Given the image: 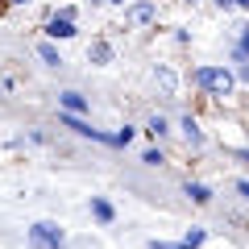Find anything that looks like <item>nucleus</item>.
<instances>
[{"label":"nucleus","instance_id":"f257e3e1","mask_svg":"<svg viewBox=\"0 0 249 249\" xmlns=\"http://www.w3.org/2000/svg\"><path fill=\"white\" fill-rule=\"evenodd\" d=\"M191 88L204 91V96H212V100H224V96L237 91V75H232V67H224V62H204V67L191 71Z\"/></svg>","mask_w":249,"mask_h":249},{"label":"nucleus","instance_id":"f03ea898","mask_svg":"<svg viewBox=\"0 0 249 249\" xmlns=\"http://www.w3.org/2000/svg\"><path fill=\"white\" fill-rule=\"evenodd\" d=\"M25 237H29V245H34V249H62V245H67V232H62L54 220H37V224H29Z\"/></svg>","mask_w":249,"mask_h":249},{"label":"nucleus","instance_id":"7ed1b4c3","mask_svg":"<svg viewBox=\"0 0 249 249\" xmlns=\"http://www.w3.org/2000/svg\"><path fill=\"white\" fill-rule=\"evenodd\" d=\"M75 34H79V29H75V17H67V13H50V21H46V37H50V42H71Z\"/></svg>","mask_w":249,"mask_h":249},{"label":"nucleus","instance_id":"20e7f679","mask_svg":"<svg viewBox=\"0 0 249 249\" xmlns=\"http://www.w3.org/2000/svg\"><path fill=\"white\" fill-rule=\"evenodd\" d=\"M158 17V4L154 0H137V4H124V21H133V25H150Z\"/></svg>","mask_w":249,"mask_h":249},{"label":"nucleus","instance_id":"39448f33","mask_svg":"<svg viewBox=\"0 0 249 249\" xmlns=\"http://www.w3.org/2000/svg\"><path fill=\"white\" fill-rule=\"evenodd\" d=\"M178 129H183V142L191 145V150H204V142H208V137H204V129H199V121H196L191 112H187L183 121H178Z\"/></svg>","mask_w":249,"mask_h":249},{"label":"nucleus","instance_id":"423d86ee","mask_svg":"<svg viewBox=\"0 0 249 249\" xmlns=\"http://www.w3.org/2000/svg\"><path fill=\"white\" fill-rule=\"evenodd\" d=\"M183 196L191 199V204L208 208V204H212V187H208V183H196V178H187V183H183Z\"/></svg>","mask_w":249,"mask_h":249},{"label":"nucleus","instance_id":"0eeeda50","mask_svg":"<svg viewBox=\"0 0 249 249\" xmlns=\"http://www.w3.org/2000/svg\"><path fill=\"white\" fill-rule=\"evenodd\" d=\"M58 108L62 112H88V96L83 91H58Z\"/></svg>","mask_w":249,"mask_h":249},{"label":"nucleus","instance_id":"6e6552de","mask_svg":"<svg viewBox=\"0 0 249 249\" xmlns=\"http://www.w3.org/2000/svg\"><path fill=\"white\" fill-rule=\"evenodd\" d=\"M229 58L232 62H249V25H237V42H232Z\"/></svg>","mask_w":249,"mask_h":249},{"label":"nucleus","instance_id":"1a4fd4ad","mask_svg":"<svg viewBox=\"0 0 249 249\" xmlns=\"http://www.w3.org/2000/svg\"><path fill=\"white\" fill-rule=\"evenodd\" d=\"M91 216H96L100 224H112V220H116V208L108 204L104 196H91Z\"/></svg>","mask_w":249,"mask_h":249},{"label":"nucleus","instance_id":"9d476101","mask_svg":"<svg viewBox=\"0 0 249 249\" xmlns=\"http://www.w3.org/2000/svg\"><path fill=\"white\" fill-rule=\"evenodd\" d=\"M37 58L46 62V67H62V54H58V46L46 37V42H37Z\"/></svg>","mask_w":249,"mask_h":249},{"label":"nucleus","instance_id":"9b49d317","mask_svg":"<svg viewBox=\"0 0 249 249\" xmlns=\"http://www.w3.org/2000/svg\"><path fill=\"white\" fill-rule=\"evenodd\" d=\"M145 133H150V137H158V142H162V137L170 133V121H166V116H162V112H154L150 121H145Z\"/></svg>","mask_w":249,"mask_h":249},{"label":"nucleus","instance_id":"f8f14e48","mask_svg":"<svg viewBox=\"0 0 249 249\" xmlns=\"http://www.w3.org/2000/svg\"><path fill=\"white\" fill-rule=\"evenodd\" d=\"M88 58L96 62V67H104V62H112V46H108V42H91L88 46Z\"/></svg>","mask_w":249,"mask_h":249},{"label":"nucleus","instance_id":"ddd939ff","mask_svg":"<svg viewBox=\"0 0 249 249\" xmlns=\"http://www.w3.org/2000/svg\"><path fill=\"white\" fill-rule=\"evenodd\" d=\"M204 241H208V229H199V224H191V229L183 232V245H187V249H199Z\"/></svg>","mask_w":249,"mask_h":249},{"label":"nucleus","instance_id":"4468645a","mask_svg":"<svg viewBox=\"0 0 249 249\" xmlns=\"http://www.w3.org/2000/svg\"><path fill=\"white\" fill-rule=\"evenodd\" d=\"M142 162H145V166H162V162H166V154H162V150H145Z\"/></svg>","mask_w":249,"mask_h":249},{"label":"nucleus","instance_id":"2eb2a0df","mask_svg":"<svg viewBox=\"0 0 249 249\" xmlns=\"http://www.w3.org/2000/svg\"><path fill=\"white\" fill-rule=\"evenodd\" d=\"M150 249H187V245H183V241H158V237H154Z\"/></svg>","mask_w":249,"mask_h":249},{"label":"nucleus","instance_id":"dca6fc26","mask_svg":"<svg viewBox=\"0 0 249 249\" xmlns=\"http://www.w3.org/2000/svg\"><path fill=\"white\" fill-rule=\"evenodd\" d=\"M232 75H237V83H249V62H237V67H232Z\"/></svg>","mask_w":249,"mask_h":249},{"label":"nucleus","instance_id":"f3484780","mask_svg":"<svg viewBox=\"0 0 249 249\" xmlns=\"http://www.w3.org/2000/svg\"><path fill=\"white\" fill-rule=\"evenodd\" d=\"M232 187H237V196H241V199H245V204H249V178H237V183H232Z\"/></svg>","mask_w":249,"mask_h":249},{"label":"nucleus","instance_id":"a211bd4d","mask_svg":"<svg viewBox=\"0 0 249 249\" xmlns=\"http://www.w3.org/2000/svg\"><path fill=\"white\" fill-rule=\"evenodd\" d=\"M212 4H216V9H224V13H232V9H237L232 0H212Z\"/></svg>","mask_w":249,"mask_h":249},{"label":"nucleus","instance_id":"6ab92c4d","mask_svg":"<svg viewBox=\"0 0 249 249\" xmlns=\"http://www.w3.org/2000/svg\"><path fill=\"white\" fill-rule=\"evenodd\" d=\"M91 4H116V9H124L129 0H91Z\"/></svg>","mask_w":249,"mask_h":249},{"label":"nucleus","instance_id":"aec40b11","mask_svg":"<svg viewBox=\"0 0 249 249\" xmlns=\"http://www.w3.org/2000/svg\"><path fill=\"white\" fill-rule=\"evenodd\" d=\"M237 158H241V162H245V166H249V150H237Z\"/></svg>","mask_w":249,"mask_h":249},{"label":"nucleus","instance_id":"412c9836","mask_svg":"<svg viewBox=\"0 0 249 249\" xmlns=\"http://www.w3.org/2000/svg\"><path fill=\"white\" fill-rule=\"evenodd\" d=\"M232 4H237V9H245V13H249V0H232Z\"/></svg>","mask_w":249,"mask_h":249},{"label":"nucleus","instance_id":"4be33fe9","mask_svg":"<svg viewBox=\"0 0 249 249\" xmlns=\"http://www.w3.org/2000/svg\"><path fill=\"white\" fill-rule=\"evenodd\" d=\"M183 4H191V9H196V4H199V0H183Z\"/></svg>","mask_w":249,"mask_h":249},{"label":"nucleus","instance_id":"5701e85b","mask_svg":"<svg viewBox=\"0 0 249 249\" xmlns=\"http://www.w3.org/2000/svg\"><path fill=\"white\" fill-rule=\"evenodd\" d=\"M9 4H29V0H9Z\"/></svg>","mask_w":249,"mask_h":249},{"label":"nucleus","instance_id":"b1692460","mask_svg":"<svg viewBox=\"0 0 249 249\" xmlns=\"http://www.w3.org/2000/svg\"><path fill=\"white\" fill-rule=\"evenodd\" d=\"M0 91H4V88H0Z\"/></svg>","mask_w":249,"mask_h":249}]
</instances>
